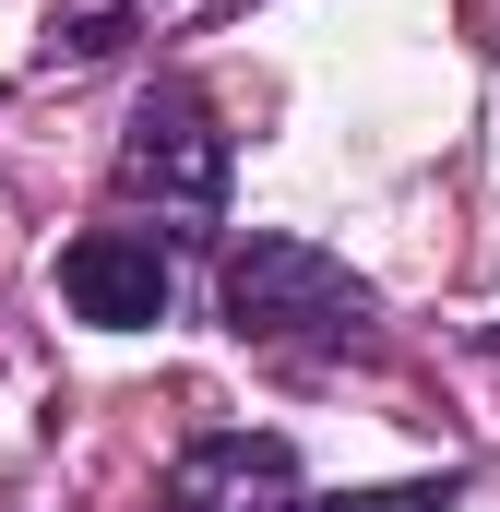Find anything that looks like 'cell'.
<instances>
[{
	"label": "cell",
	"mask_w": 500,
	"mask_h": 512,
	"mask_svg": "<svg viewBox=\"0 0 500 512\" xmlns=\"http://www.w3.org/2000/svg\"><path fill=\"white\" fill-rule=\"evenodd\" d=\"M215 310H227L239 346H298V334H358L381 298H370V274H346L322 239L250 227V239H227V262H215Z\"/></svg>",
	"instance_id": "1"
},
{
	"label": "cell",
	"mask_w": 500,
	"mask_h": 512,
	"mask_svg": "<svg viewBox=\"0 0 500 512\" xmlns=\"http://www.w3.org/2000/svg\"><path fill=\"white\" fill-rule=\"evenodd\" d=\"M227 179H239V155H227V131L215 108L191 96V84H155L120 131V203H143L167 239H191V227H215L227 215Z\"/></svg>",
	"instance_id": "2"
},
{
	"label": "cell",
	"mask_w": 500,
	"mask_h": 512,
	"mask_svg": "<svg viewBox=\"0 0 500 512\" xmlns=\"http://www.w3.org/2000/svg\"><path fill=\"white\" fill-rule=\"evenodd\" d=\"M60 298H72V322H108V334L167 322V298H179L167 227H84V239L60 251Z\"/></svg>",
	"instance_id": "3"
},
{
	"label": "cell",
	"mask_w": 500,
	"mask_h": 512,
	"mask_svg": "<svg viewBox=\"0 0 500 512\" xmlns=\"http://www.w3.org/2000/svg\"><path fill=\"white\" fill-rule=\"evenodd\" d=\"M298 501V441L274 429H215L167 465V512H286Z\"/></svg>",
	"instance_id": "4"
},
{
	"label": "cell",
	"mask_w": 500,
	"mask_h": 512,
	"mask_svg": "<svg viewBox=\"0 0 500 512\" xmlns=\"http://www.w3.org/2000/svg\"><path fill=\"white\" fill-rule=\"evenodd\" d=\"M441 501H453V477H405V489H322V501L298 489L286 512H441Z\"/></svg>",
	"instance_id": "5"
},
{
	"label": "cell",
	"mask_w": 500,
	"mask_h": 512,
	"mask_svg": "<svg viewBox=\"0 0 500 512\" xmlns=\"http://www.w3.org/2000/svg\"><path fill=\"white\" fill-rule=\"evenodd\" d=\"M489 358H500V322H489Z\"/></svg>",
	"instance_id": "6"
}]
</instances>
